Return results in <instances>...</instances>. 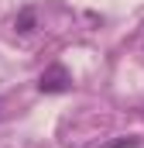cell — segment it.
Returning <instances> with one entry per match:
<instances>
[{
    "mask_svg": "<svg viewBox=\"0 0 144 148\" xmlns=\"http://www.w3.org/2000/svg\"><path fill=\"white\" fill-rule=\"evenodd\" d=\"M14 28H17L21 35H28V31L35 28V10H31V7H24V10L17 14V21H14Z\"/></svg>",
    "mask_w": 144,
    "mask_h": 148,
    "instance_id": "obj_2",
    "label": "cell"
},
{
    "mask_svg": "<svg viewBox=\"0 0 144 148\" xmlns=\"http://www.w3.org/2000/svg\"><path fill=\"white\" fill-rule=\"evenodd\" d=\"M69 86H72V76H69V69H65L62 62L48 66L45 73L38 76V90H41V93H65Z\"/></svg>",
    "mask_w": 144,
    "mask_h": 148,
    "instance_id": "obj_1",
    "label": "cell"
},
{
    "mask_svg": "<svg viewBox=\"0 0 144 148\" xmlns=\"http://www.w3.org/2000/svg\"><path fill=\"white\" fill-rule=\"evenodd\" d=\"M0 110H3V100H0Z\"/></svg>",
    "mask_w": 144,
    "mask_h": 148,
    "instance_id": "obj_3",
    "label": "cell"
}]
</instances>
